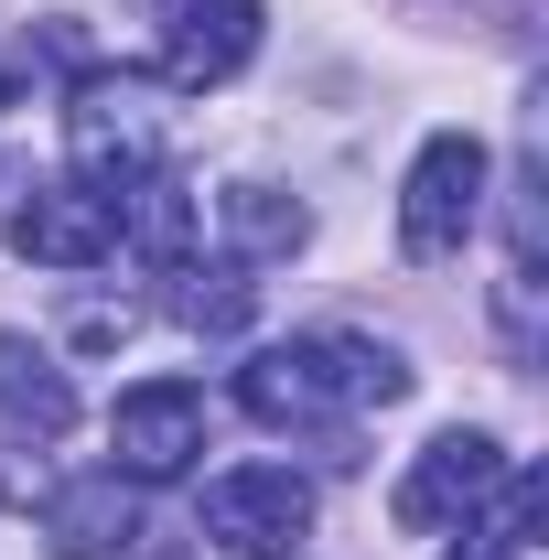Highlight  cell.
I'll use <instances>...</instances> for the list:
<instances>
[{"mask_svg": "<svg viewBox=\"0 0 549 560\" xmlns=\"http://www.w3.org/2000/svg\"><path fill=\"white\" fill-rule=\"evenodd\" d=\"M237 399H248V420H270V431H313V420H335V410L410 399V355L366 346V335H291V346H259L237 366Z\"/></svg>", "mask_w": 549, "mask_h": 560, "instance_id": "obj_1", "label": "cell"}, {"mask_svg": "<svg viewBox=\"0 0 549 560\" xmlns=\"http://www.w3.org/2000/svg\"><path fill=\"white\" fill-rule=\"evenodd\" d=\"M66 151H75V184L119 206L140 173H162V119H151V86H130V75H86V86L66 97Z\"/></svg>", "mask_w": 549, "mask_h": 560, "instance_id": "obj_2", "label": "cell"}, {"mask_svg": "<svg viewBox=\"0 0 549 560\" xmlns=\"http://www.w3.org/2000/svg\"><path fill=\"white\" fill-rule=\"evenodd\" d=\"M484 173H495V162H484L475 130H431V140H420L410 184H399V248H410V259H453V248L475 237Z\"/></svg>", "mask_w": 549, "mask_h": 560, "instance_id": "obj_3", "label": "cell"}, {"mask_svg": "<svg viewBox=\"0 0 549 560\" xmlns=\"http://www.w3.org/2000/svg\"><path fill=\"white\" fill-rule=\"evenodd\" d=\"M495 475H506L495 431H431V442L410 453V475H399V495H388V517H399L410 539H431V528H475V506L495 495Z\"/></svg>", "mask_w": 549, "mask_h": 560, "instance_id": "obj_4", "label": "cell"}, {"mask_svg": "<svg viewBox=\"0 0 549 560\" xmlns=\"http://www.w3.org/2000/svg\"><path fill=\"white\" fill-rule=\"evenodd\" d=\"M108 453H119V475H140V486L195 475V453H206V388L195 377H140V388H119Z\"/></svg>", "mask_w": 549, "mask_h": 560, "instance_id": "obj_5", "label": "cell"}, {"mask_svg": "<svg viewBox=\"0 0 549 560\" xmlns=\"http://www.w3.org/2000/svg\"><path fill=\"white\" fill-rule=\"evenodd\" d=\"M302 528H313V486L291 464H237V475L206 486V539L237 560H291Z\"/></svg>", "mask_w": 549, "mask_h": 560, "instance_id": "obj_6", "label": "cell"}, {"mask_svg": "<svg viewBox=\"0 0 549 560\" xmlns=\"http://www.w3.org/2000/svg\"><path fill=\"white\" fill-rule=\"evenodd\" d=\"M259 55V0H162V86L206 97Z\"/></svg>", "mask_w": 549, "mask_h": 560, "instance_id": "obj_7", "label": "cell"}, {"mask_svg": "<svg viewBox=\"0 0 549 560\" xmlns=\"http://www.w3.org/2000/svg\"><path fill=\"white\" fill-rule=\"evenodd\" d=\"M11 248L44 259V270H97L119 248V215H108V195H86V184H33L11 206Z\"/></svg>", "mask_w": 549, "mask_h": 560, "instance_id": "obj_8", "label": "cell"}, {"mask_svg": "<svg viewBox=\"0 0 549 560\" xmlns=\"http://www.w3.org/2000/svg\"><path fill=\"white\" fill-rule=\"evenodd\" d=\"M44 539H55V560H119L140 539V495L130 475L108 464V475H75V486L44 495Z\"/></svg>", "mask_w": 549, "mask_h": 560, "instance_id": "obj_9", "label": "cell"}, {"mask_svg": "<svg viewBox=\"0 0 549 560\" xmlns=\"http://www.w3.org/2000/svg\"><path fill=\"white\" fill-rule=\"evenodd\" d=\"M0 420L33 431V442H66L75 431V388H66V366L33 346V335H0Z\"/></svg>", "mask_w": 549, "mask_h": 560, "instance_id": "obj_10", "label": "cell"}, {"mask_svg": "<svg viewBox=\"0 0 549 560\" xmlns=\"http://www.w3.org/2000/svg\"><path fill=\"white\" fill-rule=\"evenodd\" d=\"M108 215H119V248L151 259V270H184V259H195V195H184L173 173H140Z\"/></svg>", "mask_w": 549, "mask_h": 560, "instance_id": "obj_11", "label": "cell"}, {"mask_svg": "<svg viewBox=\"0 0 549 560\" xmlns=\"http://www.w3.org/2000/svg\"><path fill=\"white\" fill-rule=\"evenodd\" d=\"M162 280H184V291H173V313H184V324H195V335H237V324H248V302H259V280H248V259H184V270H162Z\"/></svg>", "mask_w": 549, "mask_h": 560, "instance_id": "obj_12", "label": "cell"}, {"mask_svg": "<svg viewBox=\"0 0 549 560\" xmlns=\"http://www.w3.org/2000/svg\"><path fill=\"white\" fill-rule=\"evenodd\" d=\"M226 226H237V248H248V259H280V248H302V226H313V215L280 206V195H259V184H237V195H226Z\"/></svg>", "mask_w": 549, "mask_h": 560, "instance_id": "obj_13", "label": "cell"}, {"mask_svg": "<svg viewBox=\"0 0 549 560\" xmlns=\"http://www.w3.org/2000/svg\"><path fill=\"white\" fill-rule=\"evenodd\" d=\"M453 560H517V550H506L495 528H464V550H453Z\"/></svg>", "mask_w": 549, "mask_h": 560, "instance_id": "obj_14", "label": "cell"}, {"mask_svg": "<svg viewBox=\"0 0 549 560\" xmlns=\"http://www.w3.org/2000/svg\"><path fill=\"white\" fill-rule=\"evenodd\" d=\"M475 11H495V0H475Z\"/></svg>", "mask_w": 549, "mask_h": 560, "instance_id": "obj_15", "label": "cell"}]
</instances>
